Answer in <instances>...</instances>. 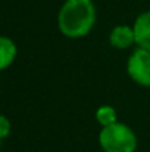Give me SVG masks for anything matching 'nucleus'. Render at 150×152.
<instances>
[{
  "label": "nucleus",
  "mask_w": 150,
  "mask_h": 152,
  "mask_svg": "<svg viewBox=\"0 0 150 152\" xmlns=\"http://www.w3.org/2000/svg\"><path fill=\"white\" fill-rule=\"evenodd\" d=\"M96 24V7L91 0H66L57 15V27L68 39L86 37Z\"/></svg>",
  "instance_id": "f257e3e1"
},
{
  "label": "nucleus",
  "mask_w": 150,
  "mask_h": 152,
  "mask_svg": "<svg viewBox=\"0 0 150 152\" xmlns=\"http://www.w3.org/2000/svg\"><path fill=\"white\" fill-rule=\"evenodd\" d=\"M99 145L103 152H136L137 136L131 127L118 121L100 130Z\"/></svg>",
  "instance_id": "f03ea898"
},
{
  "label": "nucleus",
  "mask_w": 150,
  "mask_h": 152,
  "mask_svg": "<svg viewBox=\"0 0 150 152\" xmlns=\"http://www.w3.org/2000/svg\"><path fill=\"white\" fill-rule=\"evenodd\" d=\"M127 72L137 84L150 87V50L136 49L127 62Z\"/></svg>",
  "instance_id": "7ed1b4c3"
},
{
  "label": "nucleus",
  "mask_w": 150,
  "mask_h": 152,
  "mask_svg": "<svg viewBox=\"0 0 150 152\" xmlns=\"http://www.w3.org/2000/svg\"><path fill=\"white\" fill-rule=\"evenodd\" d=\"M109 43L112 48L124 50L131 48L136 43V34H134V28L130 25H116L110 34H109Z\"/></svg>",
  "instance_id": "20e7f679"
},
{
  "label": "nucleus",
  "mask_w": 150,
  "mask_h": 152,
  "mask_svg": "<svg viewBox=\"0 0 150 152\" xmlns=\"http://www.w3.org/2000/svg\"><path fill=\"white\" fill-rule=\"evenodd\" d=\"M133 28L136 34V43L138 45V48L150 50V10L143 12L137 16Z\"/></svg>",
  "instance_id": "39448f33"
},
{
  "label": "nucleus",
  "mask_w": 150,
  "mask_h": 152,
  "mask_svg": "<svg viewBox=\"0 0 150 152\" xmlns=\"http://www.w3.org/2000/svg\"><path fill=\"white\" fill-rule=\"evenodd\" d=\"M16 56V45L6 36L0 39V68L6 69L12 65Z\"/></svg>",
  "instance_id": "423d86ee"
},
{
  "label": "nucleus",
  "mask_w": 150,
  "mask_h": 152,
  "mask_svg": "<svg viewBox=\"0 0 150 152\" xmlns=\"http://www.w3.org/2000/svg\"><path fill=\"white\" fill-rule=\"evenodd\" d=\"M96 120L101 126V129L103 127H109V126L118 123V114H116L113 106L103 105V106H100L99 109L96 111Z\"/></svg>",
  "instance_id": "0eeeda50"
},
{
  "label": "nucleus",
  "mask_w": 150,
  "mask_h": 152,
  "mask_svg": "<svg viewBox=\"0 0 150 152\" xmlns=\"http://www.w3.org/2000/svg\"><path fill=\"white\" fill-rule=\"evenodd\" d=\"M10 130H12L10 121L7 120L6 115H1V117H0V139H6V137L9 136Z\"/></svg>",
  "instance_id": "6e6552de"
}]
</instances>
